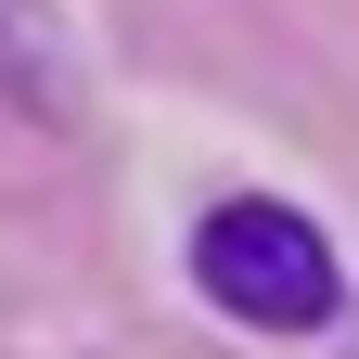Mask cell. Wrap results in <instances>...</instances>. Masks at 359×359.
Here are the masks:
<instances>
[{
	"instance_id": "7a4b0ae2",
	"label": "cell",
	"mask_w": 359,
	"mask_h": 359,
	"mask_svg": "<svg viewBox=\"0 0 359 359\" xmlns=\"http://www.w3.org/2000/svg\"><path fill=\"white\" fill-rule=\"evenodd\" d=\"M0 116H26V128H65V116H77L52 0H0Z\"/></svg>"
},
{
	"instance_id": "6da1fadb",
	"label": "cell",
	"mask_w": 359,
	"mask_h": 359,
	"mask_svg": "<svg viewBox=\"0 0 359 359\" xmlns=\"http://www.w3.org/2000/svg\"><path fill=\"white\" fill-rule=\"evenodd\" d=\"M193 295L244 334H321L346 308V269L321 244V218L283 205V193H218L193 218Z\"/></svg>"
}]
</instances>
